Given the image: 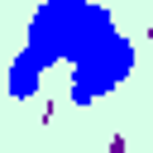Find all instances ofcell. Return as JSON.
Masks as SVG:
<instances>
[{"mask_svg":"<svg viewBox=\"0 0 153 153\" xmlns=\"http://www.w3.org/2000/svg\"><path fill=\"white\" fill-rule=\"evenodd\" d=\"M105 29H115V19L96 0H38V10L29 19V33H24V48L10 62V81H5L10 96L29 100L57 62L81 57Z\"/></svg>","mask_w":153,"mask_h":153,"instance_id":"1","label":"cell"},{"mask_svg":"<svg viewBox=\"0 0 153 153\" xmlns=\"http://www.w3.org/2000/svg\"><path fill=\"white\" fill-rule=\"evenodd\" d=\"M67 67H72L67 96H72L76 110H86V105H96L100 96H110V91L134 72V43H129L120 29H105V33H100L81 57H72Z\"/></svg>","mask_w":153,"mask_h":153,"instance_id":"2","label":"cell"}]
</instances>
